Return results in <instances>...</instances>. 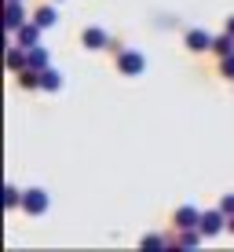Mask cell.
Segmentation results:
<instances>
[{
    "label": "cell",
    "mask_w": 234,
    "mask_h": 252,
    "mask_svg": "<svg viewBox=\"0 0 234 252\" xmlns=\"http://www.w3.org/2000/svg\"><path fill=\"white\" fill-rule=\"evenodd\" d=\"M146 69V55L143 51H135V48H125L117 55V73H125V77H139Z\"/></svg>",
    "instance_id": "6da1fadb"
},
{
    "label": "cell",
    "mask_w": 234,
    "mask_h": 252,
    "mask_svg": "<svg viewBox=\"0 0 234 252\" xmlns=\"http://www.w3.org/2000/svg\"><path fill=\"white\" fill-rule=\"evenodd\" d=\"M198 227H201L205 238H216V234L227 230V212H223L220 205H216V208H205V212H201V223H198Z\"/></svg>",
    "instance_id": "7a4b0ae2"
},
{
    "label": "cell",
    "mask_w": 234,
    "mask_h": 252,
    "mask_svg": "<svg viewBox=\"0 0 234 252\" xmlns=\"http://www.w3.org/2000/svg\"><path fill=\"white\" fill-rule=\"evenodd\" d=\"M48 205H51V197H48L44 187H30V190H26V197H22V212L26 216H44Z\"/></svg>",
    "instance_id": "3957f363"
},
{
    "label": "cell",
    "mask_w": 234,
    "mask_h": 252,
    "mask_svg": "<svg viewBox=\"0 0 234 252\" xmlns=\"http://www.w3.org/2000/svg\"><path fill=\"white\" fill-rule=\"evenodd\" d=\"M212 33L209 30H201V26H194V30H187V37H183V44L187 51H194V55H201V51H212Z\"/></svg>",
    "instance_id": "277c9868"
},
{
    "label": "cell",
    "mask_w": 234,
    "mask_h": 252,
    "mask_svg": "<svg viewBox=\"0 0 234 252\" xmlns=\"http://www.w3.org/2000/svg\"><path fill=\"white\" fill-rule=\"evenodd\" d=\"M81 44L88 48V51H106V48H110V33L102 30V26H84Z\"/></svg>",
    "instance_id": "5b68a950"
},
{
    "label": "cell",
    "mask_w": 234,
    "mask_h": 252,
    "mask_svg": "<svg viewBox=\"0 0 234 252\" xmlns=\"http://www.w3.org/2000/svg\"><path fill=\"white\" fill-rule=\"evenodd\" d=\"M40 33H44V26H37V22L30 19V22H22L11 37H15V44H22V48H37L40 44Z\"/></svg>",
    "instance_id": "8992f818"
},
{
    "label": "cell",
    "mask_w": 234,
    "mask_h": 252,
    "mask_svg": "<svg viewBox=\"0 0 234 252\" xmlns=\"http://www.w3.org/2000/svg\"><path fill=\"white\" fill-rule=\"evenodd\" d=\"M4 63H7V69L11 73H19V69H26L30 66V48H22V44H7V55H4Z\"/></svg>",
    "instance_id": "52a82bcc"
},
{
    "label": "cell",
    "mask_w": 234,
    "mask_h": 252,
    "mask_svg": "<svg viewBox=\"0 0 234 252\" xmlns=\"http://www.w3.org/2000/svg\"><path fill=\"white\" fill-rule=\"evenodd\" d=\"M22 22H30V19H26V4H22V0H7V11H4V26H7V33H15Z\"/></svg>",
    "instance_id": "ba28073f"
},
{
    "label": "cell",
    "mask_w": 234,
    "mask_h": 252,
    "mask_svg": "<svg viewBox=\"0 0 234 252\" xmlns=\"http://www.w3.org/2000/svg\"><path fill=\"white\" fill-rule=\"evenodd\" d=\"M172 223H176V230H183V227H198V223H201V212H198L194 205H179V208H176V216H172Z\"/></svg>",
    "instance_id": "9c48e42d"
},
{
    "label": "cell",
    "mask_w": 234,
    "mask_h": 252,
    "mask_svg": "<svg viewBox=\"0 0 234 252\" xmlns=\"http://www.w3.org/2000/svg\"><path fill=\"white\" fill-rule=\"evenodd\" d=\"M19 88L22 92H37V88H44V77H40V69H33V66H26V69H19Z\"/></svg>",
    "instance_id": "30bf717a"
},
{
    "label": "cell",
    "mask_w": 234,
    "mask_h": 252,
    "mask_svg": "<svg viewBox=\"0 0 234 252\" xmlns=\"http://www.w3.org/2000/svg\"><path fill=\"white\" fill-rule=\"evenodd\" d=\"M40 77H44V92H59L66 84V73L59 66H48V69H40Z\"/></svg>",
    "instance_id": "8fae6325"
},
{
    "label": "cell",
    "mask_w": 234,
    "mask_h": 252,
    "mask_svg": "<svg viewBox=\"0 0 234 252\" xmlns=\"http://www.w3.org/2000/svg\"><path fill=\"white\" fill-rule=\"evenodd\" d=\"M33 22H37V26H44V30H51V26L59 22V11H55V4H44V7H37V11H33Z\"/></svg>",
    "instance_id": "7c38bea8"
},
{
    "label": "cell",
    "mask_w": 234,
    "mask_h": 252,
    "mask_svg": "<svg viewBox=\"0 0 234 252\" xmlns=\"http://www.w3.org/2000/svg\"><path fill=\"white\" fill-rule=\"evenodd\" d=\"M22 197H26V190L11 187V183L4 187V208H7V212H15V208H22Z\"/></svg>",
    "instance_id": "4fadbf2b"
},
{
    "label": "cell",
    "mask_w": 234,
    "mask_h": 252,
    "mask_svg": "<svg viewBox=\"0 0 234 252\" xmlns=\"http://www.w3.org/2000/svg\"><path fill=\"white\" fill-rule=\"evenodd\" d=\"M30 66H33V69H48V66H51L48 48H40V44H37V48H30Z\"/></svg>",
    "instance_id": "5bb4252c"
},
{
    "label": "cell",
    "mask_w": 234,
    "mask_h": 252,
    "mask_svg": "<svg viewBox=\"0 0 234 252\" xmlns=\"http://www.w3.org/2000/svg\"><path fill=\"white\" fill-rule=\"evenodd\" d=\"M212 51H216V55H220V59H223V55H231V51H234V37H231L227 30H223L220 37L212 40Z\"/></svg>",
    "instance_id": "9a60e30c"
},
{
    "label": "cell",
    "mask_w": 234,
    "mask_h": 252,
    "mask_svg": "<svg viewBox=\"0 0 234 252\" xmlns=\"http://www.w3.org/2000/svg\"><path fill=\"white\" fill-rule=\"evenodd\" d=\"M220 73L227 77V81H234V51H231V55H223V59H220Z\"/></svg>",
    "instance_id": "2e32d148"
},
{
    "label": "cell",
    "mask_w": 234,
    "mask_h": 252,
    "mask_svg": "<svg viewBox=\"0 0 234 252\" xmlns=\"http://www.w3.org/2000/svg\"><path fill=\"white\" fill-rule=\"evenodd\" d=\"M139 245H143V249H146V245H172V238H158V234H146Z\"/></svg>",
    "instance_id": "e0dca14e"
},
{
    "label": "cell",
    "mask_w": 234,
    "mask_h": 252,
    "mask_svg": "<svg viewBox=\"0 0 234 252\" xmlns=\"http://www.w3.org/2000/svg\"><path fill=\"white\" fill-rule=\"evenodd\" d=\"M220 208H223L227 216H234V194H223V197H220Z\"/></svg>",
    "instance_id": "ac0fdd59"
},
{
    "label": "cell",
    "mask_w": 234,
    "mask_h": 252,
    "mask_svg": "<svg viewBox=\"0 0 234 252\" xmlns=\"http://www.w3.org/2000/svg\"><path fill=\"white\" fill-rule=\"evenodd\" d=\"M227 33H231V37H234V15H231V19H227Z\"/></svg>",
    "instance_id": "d6986e66"
},
{
    "label": "cell",
    "mask_w": 234,
    "mask_h": 252,
    "mask_svg": "<svg viewBox=\"0 0 234 252\" xmlns=\"http://www.w3.org/2000/svg\"><path fill=\"white\" fill-rule=\"evenodd\" d=\"M227 230L234 234V216H227Z\"/></svg>",
    "instance_id": "ffe728a7"
},
{
    "label": "cell",
    "mask_w": 234,
    "mask_h": 252,
    "mask_svg": "<svg viewBox=\"0 0 234 252\" xmlns=\"http://www.w3.org/2000/svg\"><path fill=\"white\" fill-rule=\"evenodd\" d=\"M55 4H59V0H55Z\"/></svg>",
    "instance_id": "44dd1931"
}]
</instances>
